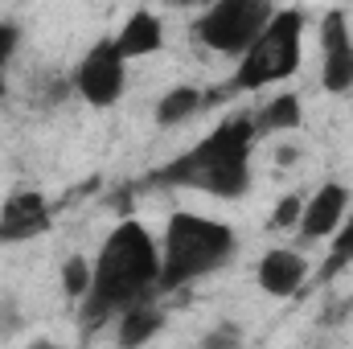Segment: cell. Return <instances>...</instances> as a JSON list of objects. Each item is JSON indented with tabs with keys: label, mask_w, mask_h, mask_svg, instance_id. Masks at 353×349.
<instances>
[{
	"label": "cell",
	"mask_w": 353,
	"mask_h": 349,
	"mask_svg": "<svg viewBox=\"0 0 353 349\" xmlns=\"http://www.w3.org/2000/svg\"><path fill=\"white\" fill-rule=\"evenodd\" d=\"M157 283H161V243L152 239V230L144 222L123 218L103 239L99 255L90 263V288L79 300L87 329L111 325L132 304L152 300Z\"/></svg>",
	"instance_id": "6da1fadb"
},
{
	"label": "cell",
	"mask_w": 353,
	"mask_h": 349,
	"mask_svg": "<svg viewBox=\"0 0 353 349\" xmlns=\"http://www.w3.org/2000/svg\"><path fill=\"white\" fill-rule=\"evenodd\" d=\"M255 119L226 115L210 136H201L189 152L165 161L144 177V189H193L222 201H234L251 189V148H255Z\"/></svg>",
	"instance_id": "7a4b0ae2"
},
{
	"label": "cell",
	"mask_w": 353,
	"mask_h": 349,
	"mask_svg": "<svg viewBox=\"0 0 353 349\" xmlns=\"http://www.w3.org/2000/svg\"><path fill=\"white\" fill-rule=\"evenodd\" d=\"M234 247H239V239L226 222L193 214V210H176L165 226V239H161V283H157V292H176V288L218 271L222 263H230Z\"/></svg>",
	"instance_id": "3957f363"
},
{
	"label": "cell",
	"mask_w": 353,
	"mask_h": 349,
	"mask_svg": "<svg viewBox=\"0 0 353 349\" xmlns=\"http://www.w3.org/2000/svg\"><path fill=\"white\" fill-rule=\"evenodd\" d=\"M300 54H304V12L300 8H275V17L263 25V33L239 54V66L226 79V94L288 83L300 70Z\"/></svg>",
	"instance_id": "277c9868"
},
{
	"label": "cell",
	"mask_w": 353,
	"mask_h": 349,
	"mask_svg": "<svg viewBox=\"0 0 353 349\" xmlns=\"http://www.w3.org/2000/svg\"><path fill=\"white\" fill-rule=\"evenodd\" d=\"M271 17H275V0H214L193 21V37L214 54L239 58L263 33Z\"/></svg>",
	"instance_id": "5b68a950"
},
{
	"label": "cell",
	"mask_w": 353,
	"mask_h": 349,
	"mask_svg": "<svg viewBox=\"0 0 353 349\" xmlns=\"http://www.w3.org/2000/svg\"><path fill=\"white\" fill-rule=\"evenodd\" d=\"M70 90L83 103L99 107V111H107V107H115L123 99V90H128V58L119 54L115 37L94 41L87 54L79 58V66L70 74Z\"/></svg>",
	"instance_id": "8992f818"
},
{
	"label": "cell",
	"mask_w": 353,
	"mask_h": 349,
	"mask_svg": "<svg viewBox=\"0 0 353 349\" xmlns=\"http://www.w3.org/2000/svg\"><path fill=\"white\" fill-rule=\"evenodd\" d=\"M321 87L329 94L353 90V33L345 12H325L321 21Z\"/></svg>",
	"instance_id": "52a82bcc"
},
{
	"label": "cell",
	"mask_w": 353,
	"mask_h": 349,
	"mask_svg": "<svg viewBox=\"0 0 353 349\" xmlns=\"http://www.w3.org/2000/svg\"><path fill=\"white\" fill-rule=\"evenodd\" d=\"M54 226L41 189H12L0 206V243H33Z\"/></svg>",
	"instance_id": "ba28073f"
},
{
	"label": "cell",
	"mask_w": 353,
	"mask_h": 349,
	"mask_svg": "<svg viewBox=\"0 0 353 349\" xmlns=\"http://www.w3.org/2000/svg\"><path fill=\"white\" fill-rule=\"evenodd\" d=\"M350 189L341 181H325L308 201H304V214L296 222L300 230V243H321V239H333V230L341 226L345 210H350Z\"/></svg>",
	"instance_id": "9c48e42d"
},
{
	"label": "cell",
	"mask_w": 353,
	"mask_h": 349,
	"mask_svg": "<svg viewBox=\"0 0 353 349\" xmlns=\"http://www.w3.org/2000/svg\"><path fill=\"white\" fill-rule=\"evenodd\" d=\"M304 275H308V263H304L300 251H292V247H275V251H267L263 259H259V267H255L259 288H263L267 296H275V300L296 296L300 283H304Z\"/></svg>",
	"instance_id": "30bf717a"
},
{
	"label": "cell",
	"mask_w": 353,
	"mask_h": 349,
	"mask_svg": "<svg viewBox=\"0 0 353 349\" xmlns=\"http://www.w3.org/2000/svg\"><path fill=\"white\" fill-rule=\"evenodd\" d=\"M115 46H119V54L132 62V58H152V54H161V46H165V25H161V17L157 12H148V8H136L128 21H123V29L115 33Z\"/></svg>",
	"instance_id": "8fae6325"
},
{
	"label": "cell",
	"mask_w": 353,
	"mask_h": 349,
	"mask_svg": "<svg viewBox=\"0 0 353 349\" xmlns=\"http://www.w3.org/2000/svg\"><path fill=\"white\" fill-rule=\"evenodd\" d=\"M161 329H165V317H161V308H152L148 300H144V304H132L128 312L115 317V341L128 346V349L152 341Z\"/></svg>",
	"instance_id": "7c38bea8"
},
{
	"label": "cell",
	"mask_w": 353,
	"mask_h": 349,
	"mask_svg": "<svg viewBox=\"0 0 353 349\" xmlns=\"http://www.w3.org/2000/svg\"><path fill=\"white\" fill-rule=\"evenodd\" d=\"M251 119H255V136H275V132H292V128H300V119H304V111H300V94H292V90L275 94V99L263 103L259 111H251Z\"/></svg>",
	"instance_id": "4fadbf2b"
},
{
	"label": "cell",
	"mask_w": 353,
	"mask_h": 349,
	"mask_svg": "<svg viewBox=\"0 0 353 349\" xmlns=\"http://www.w3.org/2000/svg\"><path fill=\"white\" fill-rule=\"evenodd\" d=\"M201 107H205V90L181 83V87L161 94V103H157V128H176V123L193 119Z\"/></svg>",
	"instance_id": "5bb4252c"
},
{
	"label": "cell",
	"mask_w": 353,
	"mask_h": 349,
	"mask_svg": "<svg viewBox=\"0 0 353 349\" xmlns=\"http://www.w3.org/2000/svg\"><path fill=\"white\" fill-rule=\"evenodd\" d=\"M345 267H353V201H350V210H345V218H341V226L333 230V243L325 251V263L316 267V283H333Z\"/></svg>",
	"instance_id": "9a60e30c"
},
{
	"label": "cell",
	"mask_w": 353,
	"mask_h": 349,
	"mask_svg": "<svg viewBox=\"0 0 353 349\" xmlns=\"http://www.w3.org/2000/svg\"><path fill=\"white\" fill-rule=\"evenodd\" d=\"M87 288H90V263L83 255H70V259L62 263V292L70 300H83Z\"/></svg>",
	"instance_id": "2e32d148"
},
{
	"label": "cell",
	"mask_w": 353,
	"mask_h": 349,
	"mask_svg": "<svg viewBox=\"0 0 353 349\" xmlns=\"http://www.w3.org/2000/svg\"><path fill=\"white\" fill-rule=\"evenodd\" d=\"M300 214H304V197H300V193H288V197L271 210V222H267V226H271V230H288V226L300 222Z\"/></svg>",
	"instance_id": "e0dca14e"
},
{
	"label": "cell",
	"mask_w": 353,
	"mask_h": 349,
	"mask_svg": "<svg viewBox=\"0 0 353 349\" xmlns=\"http://www.w3.org/2000/svg\"><path fill=\"white\" fill-rule=\"evenodd\" d=\"M17 46H21V29H17L12 21H0V79H4V70H8V62H12V54H17Z\"/></svg>",
	"instance_id": "ac0fdd59"
},
{
	"label": "cell",
	"mask_w": 353,
	"mask_h": 349,
	"mask_svg": "<svg viewBox=\"0 0 353 349\" xmlns=\"http://www.w3.org/2000/svg\"><path fill=\"white\" fill-rule=\"evenodd\" d=\"M165 4H173V8H205L214 0H165Z\"/></svg>",
	"instance_id": "d6986e66"
},
{
	"label": "cell",
	"mask_w": 353,
	"mask_h": 349,
	"mask_svg": "<svg viewBox=\"0 0 353 349\" xmlns=\"http://www.w3.org/2000/svg\"><path fill=\"white\" fill-rule=\"evenodd\" d=\"M0 103H4V79H0Z\"/></svg>",
	"instance_id": "ffe728a7"
}]
</instances>
